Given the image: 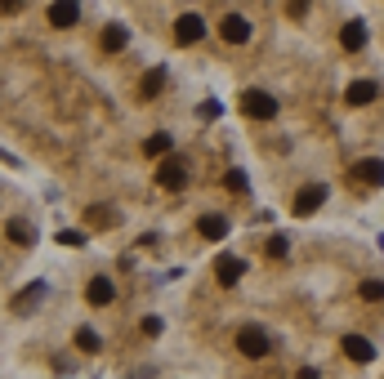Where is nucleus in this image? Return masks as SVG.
I'll list each match as a JSON object with an SVG mask.
<instances>
[{"label":"nucleus","mask_w":384,"mask_h":379,"mask_svg":"<svg viewBox=\"0 0 384 379\" xmlns=\"http://www.w3.org/2000/svg\"><path fill=\"white\" fill-rule=\"evenodd\" d=\"M241 112H246L250 121H273L277 116V99L264 90H246L241 94Z\"/></svg>","instance_id":"nucleus-1"},{"label":"nucleus","mask_w":384,"mask_h":379,"mask_svg":"<svg viewBox=\"0 0 384 379\" xmlns=\"http://www.w3.org/2000/svg\"><path fill=\"white\" fill-rule=\"evenodd\" d=\"M156 183L165 187V192H179L183 183H188V170H183V161H161V170H156Z\"/></svg>","instance_id":"nucleus-2"},{"label":"nucleus","mask_w":384,"mask_h":379,"mask_svg":"<svg viewBox=\"0 0 384 379\" xmlns=\"http://www.w3.org/2000/svg\"><path fill=\"white\" fill-rule=\"evenodd\" d=\"M219 36H223V41H232V45H246V41H250V23H246L241 14H228V18L219 23Z\"/></svg>","instance_id":"nucleus-3"},{"label":"nucleus","mask_w":384,"mask_h":379,"mask_svg":"<svg viewBox=\"0 0 384 379\" xmlns=\"http://www.w3.org/2000/svg\"><path fill=\"white\" fill-rule=\"evenodd\" d=\"M237 348H241L246 357H264V353H268V335H264V330H255V326H246V330L237 335Z\"/></svg>","instance_id":"nucleus-4"},{"label":"nucleus","mask_w":384,"mask_h":379,"mask_svg":"<svg viewBox=\"0 0 384 379\" xmlns=\"http://www.w3.org/2000/svg\"><path fill=\"white\" fill-rule=\"evenodd\" d=\"M174 36H179V45H196V41L205 36V23H201L196 14H183L179 23H174Z\"/></svg>","instance_id":"nucleus-5"},{"label":"nucleus","mask_w":384,"mask_h":379,"mask_svg":"<svg viewBox=\"0 0 384 379\" xmlns=\"http://www.w3.org/2000/svg\"><path fill=\"white\" fill-rule=\"evenodd\" d=\"M112 295H117L112 277H94V281L85 286V299H90V308H103V303H112Z\"/></svg>","instance_id":"nucleus-6"},{"label":"nucleus","mask_w":384,"mask_h":379,"mask_svg":"<svg viewBox=\"0 0 384 379\" xmlns=\"http://www.w3.org/2000/svg\"><path fill=\"white\" fill-rule=\"evenodd\" d=\"M322 201H326V187H322V183H308L304 192L295 196V214H313Z\"/></svg>","instance_id":"nucleus-7"},{"label":"nucleus","mask_w":384,"mask_h":379,"mask_svg":"<svg viewBox=\"0 0 384 379\" xmlns=\"http://www.w3.org/2000/svg\"><path fill=\"white\" fill-rule=\"evenodd\" d=\"M214 272H219V286H237V277L246 272V263H241V259H232V254H223V259L214 263Z\"/></svg>","instance_id":"nucleus-8"},{"label":"nucleus","mask_w":384,"mask_h":379,"mask_svg":"<svg viewBox=\"0 0 384 379\" xmlns=\"http://www.w3.org/2000/svg\"><path fill=\"white\" fill-rule=\"evenodd\" d=\"M196 232H201L205 241H223V236H228V219H223V214H205V219L196 223Z\"/></svg>","instance_id":"nucleus-9"},{"label":"nucleus","mask_w":384,"mask_h":379,"mask_svg":"<svg viewBox=\"0 0 384 379\" xmlns=\"http://www.w3.org/2000/svg\"><path fill=\"white\" fill-rule=\"evenodd\" d=\"M344 353H349L353 362H371L376 348H371V339H362V335H344Z\"/></svg>","instance_id":"nucleus-10"},{"label":"nucleus","mask_w":384,"mask_h":379,"mask_svg":"<svg viewBox=\"0 0 384 379\" xmlns=\"http://www.w3.org/2000/svg\"><path fill=\"white\" fill-rule=\"evenodd\" d=\"M81 9L77 5H50V27H77Z\"/></svg>","instance_id":"nucleus-11"},{"label":"nucleus","mask_w":384,"mask_h":379,"mask_svg":"<svg viewBox=\"0 0 384 379\" xmlns=\"http://www.w3.org/2000/svg\"><path fill=\"white\" fill-rule=\"evenodd\" d=\"M340 45H344V50H362V45H367V27H362V23H344Z\"/></svg>","instance_id":"nucleus-12"},{"label":"nucleus","mask_w":384,"mask_h":379,"mask_svg":"<svg viewBox=\"0 0 384 379\" xmlns=\"http://www.w3.org/2000/svg\"><path fill=\"white\" fill-rule=\"evenodd\" d=\"M376 94H380L376 81H353V85H349V103H358V107H362V103H371Z\"/></svg>","instance_id":"nucleus-13"},{"label":"nucleus","mask_w":384,"mask_h":379,"mask_svg":"<svg viewBox=\"0 0 384 379\" xmlns=\"http://www.w3.org/2000/svg\"><path fill=\"white\" fill-rule=\"evenodd\" d=\"M358 178H362V183H371V187H376V183H384V161L367 156V161L358 165Z\"/></svg>","instance_id":"nucleus-14"},{"label":"nucleus","mask_w":384,"mask_h":379,"mask_svg":"<svg viewBox=\"0 0 384 379\" xmlns=\"http://www.w3.org/2000/svg\"><path fill=\"white\" fill-rule=\"evenodd\" d=\"M41 295H45V286H41V281H32V286H27L23 295H14V312H27V308H32V303L41 299Z\"/></svg>","instance_id":"nucleus-15"},{"label":"nucleus","mask_w":384,"mask_h":379,"mask_svg":"<svg viewBox=\"0 0 384 379\" xmlns=\"http://www.w3.org/2000/svg\"><path fill=\"white\" fill-rule=\"evenodd\" d=\"M5 232H9V241H18V245H32V227H27L23 219H14V223H5Z\"/></svg>","instance_id":"nucleus-16"},{"label":"nucleus","mask_w":384,"mask_h":379,"mask_svg":"<svg viewBox=\"0 0 384 379\" xmlns=\"http://www.w3.org/2000/svg\"><path fill=\"white\" fill-rule=\"evenodd\" d=\"M125 27H108V32H103V50H125Z\"/></svg>","instance_id":"nucleus-17"},{"label":"nucleus","mask_w":384,"mask_h":379,"mask_svg":"<svg viewBox=\"0 0 384 379\" xmlns=\"http://www.w3.org/2000/svg\"><path fill=\"white\" fill-rule=\"evenodd\" d=\"M77 348H81V353H94V348H99V335H94L90 326H81V330H77Z\"/></svg>","instance_id":"nucleus-18"},{"label":"nucleus","mask_w":384,"mask_h":379,"mask_svg":"<svg viewBox=\"0 0 384 379\" xmlns=\"http://www.w3.org/2000/svg\"><path fill=\"white\" fill-rule=\"evenodd\" d=\"M170 152V134H152L148 139V156H165Z\"/></svg>","instance_id":"nucleus-19"},{"label":"nucleus","mask_w":384,"mask_h":379,"mask_svg":"<svg viewBox=\"0 0 384 379\" xmlns=\"http://www.w3.org/2000/svg\"><path fill=\"white\" fill-rule=\"evenodd\" d=\"M362 299L380 303V299H384V281H362Z\"/></svg>","instance_id":"nucleus-20"},{"label":"nucleus","mask_w":384,"mask_h":379,"mask_svg":"<svg viewBox=\"0 0 384 379\" xmlns=\"http://www.w3.org/2000/svg\"><path fill=\"white\" fill-rule=\"evenodd\" d=\"M90 223H94V227H112V223H117V214H112V210H99V205H94V210H90Z\"/></svg>","instance_id":"nucleus-21"},{"label":"nucleus","mask_w":384,"mask_h":379,"mask_svg":"<svg viewBox=\"0 0 384 379\" xmlns=\"http://www.w3.org/2000/svg\"><path fill=\"white\" fill-rule=\"evenodd\" d=\"M223 183H228V192H246V174H241V170H228Z\"/></svg>","instance_id":"nucleus-22"},{"label":"nucleus","mask_w":384,"mask_h":379,"mask_svg":"<svg viewBox=\"0 0 384 379\" xmlns=\"http://www.w3.org/2000/svg\"><path fill=\"white\" fill-rule=\"evenodd\" d=\"M268 254H273V259H286V236H268Z\"/></svg>","instance_id":"nucleus-23"},{"label":"nucleus","mask_w":384,"mask_h":379,"mask_svg":"<svg viewBox=\"0 0 384 379\" xmlns=\"http://www.w3.org/2000/svg\"><path fill=\"white\" fill-rule=\"evenodd\" d=\"M161 81H165V76H161V72H152V76H143V94H148V99H152V94H156V90H161Z\"/></svg>","instance_id":"nucleus-24"},{"label":"nucleus","mask_w":384,"mask_h":379,"mask_svg":"<svg viewBox=\"0 0 384 379\" xmlns=\"http://www.w3.org/2000/svg\"><path fill=\"white\" fill-rule=\"evenodd\" d=\"M59 241L63 245H85V232H72V227H68V232H59Z\"/></svg>","instance_id":"nucleus-25"},{"label":"nucleus","mask_w":384,"mask_h":379,"mask_svg":"<svg viewBox=\"0 0 384 379\" xmlns=\"http://www.w3.org/2000/svg\"><path fill=\"white\" fill-rule=\"evenodd\" d=\"M295 379H317V371H313V366H304V371H299Z\"/></svg>","instance_id":"nucleus-26"}]
</instances>
